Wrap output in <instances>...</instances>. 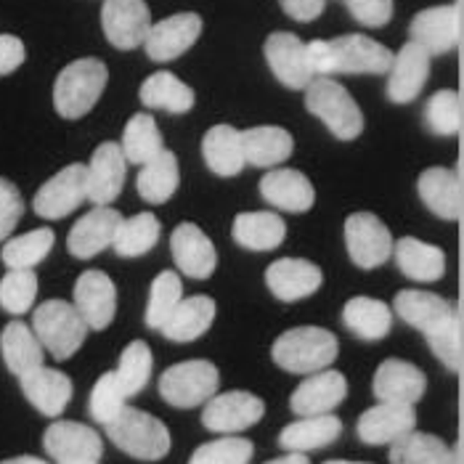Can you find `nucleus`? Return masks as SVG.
<instances>
[{"instance_id": "1", "label": "nucleus", "mask_w": 464, "mask_h": 464, "mask_svg": "<svg viewBox=\"0 0 464 464\" xmlns=\"http://www.w3.org/2000/svg\"><path fill=\"white\" fill-rule=\"evenodd\" d=\"M395 314L414 329H420L430 343V351L443 361L446 369L457 372L462 361V334L457 308L440 295L403 289L393 300Z\"/></svg>"}, {"instance_id": "2", "label": "nucleus", "mask_w": 464, "mask_h": 464, "mask_svg": "<svg viewBox=\"0 0 464 464\" xmlns=\"http://www.w3.org/2000/svg\"><path fill=\"white\" fill-rule=\"evenodd\" d=\"M311 67L326 74H385L393 70V51L366 35H343L308 43Z\"/></svg>"}, {"instance_id": "3", "label": "nucleus", "mask_w": 464, "mask_h": 464, "mask_svg": "<svg viewBox=\"0 0 464 464\" xmlns=\"http://www.w3.org/2000/svg\"><path fill=\"white\" fill-rule=\"evenodd\" d=\"M109 72L102 59H77L59 72L53 82V107L64 120H80L107 88Z\"/></svg>"}, {"instance_id": "4", "label": "nucleus", "mask_w": 464, "mask_h": 464, "mask_svg": "<svg viewBox=\"0 0 464 464\" xmlns=\"http://www.w3.org/2000/svg\"><path fill=\"white\" fill-rule=\"evenodd\" d=\"M337 337L322 329V326H297V329H289L285 332L271 353L274 361L292 374H314V372H324L326 366L334 363L337 358Z\"/></svg>"}, {"instance_id": "5", "label": "nucleus", "mask_w": 464, "mask_h": 464, "mask_svg": "<svg viewBox=\"0 0 464 464\" xmlns=\"http://www.w3.org/2000/svg\"><path fill=\"white\" fill-rule=\"evenodd\" d=\"M104 428H107L109 440L120 451L143 462H157L168 457L170 451V432L162 425V420L146 414L141 409L125 406Z\"/></svg>"}, {"instance_id": "6", "label": "nucleus", "mask_w": 464, "mask_h": 464, "mask_svg": "<svg viewBox=\"0 0 464 464\" xmlns=\"http://www.w3.org/2000/svg\"><path fill=\"white\" fill-rule=\"evenodd\" d=\"M305 109L316 114L340 141H353L363 130V114L353 96L332 77H316L305 88Z\"/></svg>"}, {"instance_id": "7", "label": "nucleus", "mask_w": 464, "mask_h": 464, "mask_svg": "<svg viewBox=\"0 0 464 464\" xmlns=\"http://www.w3.org/2000/svg\"><path fill=\"white\" fill-rule=\"evenodd\" d=\"M33 329L43 348L56 361H67L80 351L88 334V324L74 308V303L67 300H45L40 303L33 314Z\"/></svg>"}, {"instance_id": "8", "label": "nucleus", "mask_w": 464, "mask_h": 464, "mask_svg": "<svg viewBox=\"0 0 464 464\" xmlns=\"http://www.w3.org/2000/svg\"><path fill=\"white\" fill-rule=\"evenodd\" d=\"M218 385H220V374L215 363L205 358H194V361H180L162 372L160 395L176 409H194L215 398Z\"/></svg>"}, {"instance_id": "9", "label": "nucleus", "mask_w": 464, "mask_h": 464, "mask_svg": "<svg viewBox=\"0 0 464 464\" xmlns=\"http://www.w3.org/2000/svg\"><path fill=\"white\" fill-rule=\"evenodd\" d=\"M345 247L358 268L372 271L393 255V237L377 215L353 213L345 220Z\"/></svg>"}, {"instance_id": "10", "label": "nucleus", "mask_w": 464, "mask_h": 464, "mask_svg": "<svg viewBox=\"0 0 464 464\" xmlns=\"http://www.w3.org/2000/svg\"><path fill=\"white\" fill-rule=\"evenodd\" d=\"M82 199H88V168L74 162L37 188L33 208L40 218L59 220L74 213L82 205Z\"/></svg>"}, {"instance_id": "11", "label": "nucleus", "mask_w": 464, "mask_h": 464, "mask_svg": "<svg viewBox=\"0 0 464 464\" xmlns=\"http://www.w3.org/2000/svg\"><path fill=\"white\" fill-rule=\"evenodd\" d=\"M263 53L276 80L292 91L308 88L316 80V72L311 67V56H308V43H303L292 33H271L266 37Z\"/></svg>"}, {"instance_id": "12", "label": "nucleus", "mask_w": 464, "mask_h": 464, "mask_svg": "<svg viewBox=\"0 0 464 464\" xmlns=\"http://www.w3.org/2000/svg\"><path fill=\"white\" fill-rule=\"evenodd\" d=\"M102 27L109 43L120 51H133L143 45L151 30L146 0H104Z\"/></svg>"}, {"instance_id": "13", "label": "nucleus", "mask_w": 464, "mask_h": 464, "mask_svg": "<svg viewBox=\"0 0 464 464\" xmlns=\"http://www.w3.org/2000/svg\"><path fill=\"white\" fill-rule=\"evenodd\" d=\"M266 406L257 395L247 391H231V393L215 395L205 403L202 411V425L213 432L223 435H237L242 430L252 428L263 420Z\"/></svg>"}, {"instance_id": "14", "label": "nucleus", "mask_w": 464, "mask_h": 464, "mask_svg": "<svg viewBox=\"0 0 464 464\" xmlns=\"http://www.w3.org/2000/svg\"><path fill=\"white\" fill-rule=\"evenodd\" d=\"M43 446L45 451L59 464L72 462H99L104 454V440L102 435L88 425L80 422H53L43 432Z\"/></svg>"}, {"instance_id": "15", "label": "nucleus", "mask_w": 464, "mask_h": 464, "mask_svg": "<svg viewBox=\"0 0 464 464\" xmlns=\"http://www.w3.org/2000/svg\"><path fill=\"white\" fill-rule=\"evenodd\" d=\"M417 425L411 403H377L358 417L356 432L366 446H393Z\"/></svg>"}, {"instance_id": "16", "label": "nucleus", "mask_w": 464, "mask_h": 464, "mask_svg": "<svg viewBox=\"0 0 464 464\" xmlns=\"http://www.w3.org/2000/svg\"><path fill=\"white\" fill-rule=\"evenodd\" d=\"M199 35H202L199 14H176L151 24L143 48L151 62H173L180 53H186Z\"/></svg>"}, {"instance_id": "17", "label": "nucleus", "mask_w": 464, "mask_h": 464, "mask_svg": "<svg viewBox=\"0 0 464 464\" xmlns=\"http://www.w3.org/2000/svg\"><path fill=\"white\" fill-rule=\"evenodd\" d=\"M74 308L91 329H107L117 311V286L99 268L80 274L74 282Z\"/></svg>"}, {"instance_id": "18", "label": "nucleus", "mask_w": 464, "mask_h": 464, "mask_svg": "<svg viewBox=\"0 0 464 464\" xmlns=\"http://www.w3.org/2000/svg\"><path fill=\"white\" fill-rule=\"evenodd\" d=\"M409 35L414 43L425 45L430 56L454 51L459 43V5L451 3L420 11L409 24Z\"/></svg>"}, {"instance_id": "19", "label": "nucleus", "mask_w": 464, "mask_h": 464, "mask_svg": "<svg viewBox=\"0 0 464 464\" xmlns=\"http://www.w3.org/2000/svg\"><path fill=\"white\" fill-rule=\"evenodd\" d=\"M125 151L122 146L114 141L102 143L88 165V199L96 208H107L109 202H114L125 186Z\"/></svg>"}, {"instance_id": "20", "label": "nucleus", "mask_w": 464, "mask_h": 464, "mask_svg": "<svg viewBox=\"0 0 464 464\" xmlns=\"http://www.w3.org/2000/svg\"><path fill=\"white\" fill-rule=\"evenodd\" d=\"M122 215L111 208H93L91 213H85L70 231V239H67V247L74 257L80 260H91L96 257L99 252H104L107 247L114 245L117 239V231L122 226Z\"/></svg>"}, {"instance_id": "21", "label": "nucleus", "mask_w": 464, "mask_h": 464, "mask_svg": "<svg viewBox=\"0 0 464 464\" xmlns=\"http://www.w3.org/2000/svg\"><path fill=\"white\" fill-rule=\"evenodd\" d=\"M428 388V377L409 361L388 358L377 366L372 391L382 403H417Z\"/></svg>"}, {"instance_id": "22", "label": "nucleus", "mask_w": 464, "mask_h": 464, "mask_svg": "<svg viewBox=\"0 0 464 464\" xmlns=\"http://www.w3.org/2000/svg\"><path fill=\"white\" fill-rule=\"evenodd\" d=\"M345 395H348V380L340 372L326 369L300 382L289 398V406L300 417H322L337 409L345 401Z\"/></svg>"}, {"instance_id": "23", "label": "nucleus", "mask_w": 464, "mask_h": 464, "mask_svg": "<svg viewBox=\"0 0 464 464\" xmlns=\"http://www.w3.org/2000/svg\"><path fill=\"white\" fill-rule=\"evenodd\" d=\"M324 282L322 268L311 260L300 257H282L268 266L266 285L282 303H295L303 297H311Z\"/></svg>"}, {"instance_id": "24", "label": "nucleus", "mask_w": 464, "mask_h": 464, "mask_svg": "<svg viewBox=\"0 0 464 464\" xmlns=\"http://www.w3.org/2000/svg\"><path fill=\"white\" fill-rule=\"evenodd\" d=\"M430 77V53L420 43H406L393 62L391 80H388V99L393 104H409L414 102Z\"/></svg>"}, {"instance_id": "25", "label": "nucleus", "mask_w": 464, "mask_h": 464, "mask_svg": "<svg viewBox=\"0 0 464 464\" xmlns=\"http://www.w3.org/2000/svg\"><path fill=\"white\" fill-rule=\"evenodd\" d=\"M170 250H173L180 274H186L191 279L213 276L215 266H218V252L199 226H194V223L176 226V231L170 237Z\"/></svg>"}, {"instance_id": "26", "label": "nucleus", "mask_w": 464, "mask_h": 464, "mask_svg": "<svg viewBox=\"0 0 464 464\" xmlns=\"http://www.w3.org/2000/svg\"><path fill=\"white\" fill-rule=\"evenodd\" d=\"M260 194L268 205L285 213H305L316 202L314 183L300 170H271L260 179Z\"/></svg>"}, {"instance_id": "27", "label": "nucleus", "mask_w": 464, "mask_h": 464, "mask_svg": "<svg viewBox=\"0 0 464 464\" xmlns=\"http://www.w3.org/2000/svg\"><path fill=\"white\" fill-rule=\"evenodd\" d=\"M22 380V391L27 395V401L35 406L40 414L45 417H59L72 398V380L59 372V369H48V366H37L30 374L19 377Z\"/></svg>"}, {"instance_id": "28", "label": "nucleus", "mask_w": 464, "mask_h": 464, "mask_svg": "<svg viewBox=\"0 0 464 464\" xmlns=\"http://www.w3.org/2000/svg\"><path fill=\"white\" fill-rule=\"evenodd\" d=\"M202 157L215 176H220V179L239 176L247 162L242 133L231 125H215L202 139Z\"/></svg>"}, {"instance_id": "29", "label": "nucleus", "mask_w": 464, "mask_h": 464, "mask_svg": "<svg viewBox=\"0 0 464 464\" xmlns=\"http://www.w3.org/2000/svg\"><path fill=\"white\" fill-rule=\"evenodd\" d=\"M0 353L11 374L24 377L33 369L43 366V343L37 340L35 329H30L24 322L5 324L0 332Z\"/></svg>"}, {"instance_id": "30", "label": "nucleus", "mask_w": 464, "mask_h": 464, "mask_svg": "<svg viewBox=\"0 0 464 464\" xmlns=\"http://www.w3.org/2000/svg\"><path fill=\"white\" fill-rule=\"evenodd\" d=\"M420 197L428 205L430 213L443 220H457L462 210V194H459V176L451 168H428L420 176Z\"/></svg>"}, {"instance_id": "31", "label": "nucleus", "mask_w": 464, "mask_h": 464, "mask_svg": "<svg viewBox=\"0 0 464 464\" xmlns=\"http://www.w3.org/2000/svg\"><path fill=\"white\" fill-rule=\"evenodd\" d=\"M215 322V300L208 295L183 297L168 324L160 329L170 343H191L202 337Z\"/></svg>"}, {"instance_id": "32", "label": "nucleus", "mask_w": 464, "mask_h": 464, "mask_svg": "<svg viewBox=\"0 0 464 464\" xmlns=\"http://www.w3.org/2000/svg\"><path fill=\"white\" fill-rule=\"evenodd\" d=\"M395 263L401 274H406L414 282H438L446 274V255L440 247L420 242L414 237L398 239L393 247Z\"/></svg>"}, {"instance_id": "33", "label": "nucleus", "mask_w": 464, "mask_h": 464, "mask_svg": "<svg viewBox=\"0 0 464 464\" xmlns=\"http://www.w3.org/2000/svg\"><path fill=\"white\" fill-rule=\"evenodd\" d=\"M234 242L252 252L276 250L286 239V223L276 213H242L234 220Z\"/></svg>"}, {"instance_id": "34", "label": "nucleus", "mask_w": 464, "mask_h": 464, "mask_svg": "<svg viewBox=\"0 0 464 464\" xmlns=\"http://www.w3.org/2000/svg\"><path fill=\"white\" fill-rule=\"evenodd\" d=\"M245 160L255 168H276L292 157L295 141L285 128L276 125H257L242 133Z\"/></svg>"}, {"instance_id": "35", "label": "nucleus", "mask_w": 464, "mask_h": 464, "mask_svg": "<svg viewBox=\"0 0 464 464\" xmlns=\"http://www.w3.org/2000/svg\"><path fill=\"white\" fill-rule=\"evenodd\" d=\"M139 96H141L143 107L165 109L170 114H186L188 109L194 107V91L180 77H176L173 72L168 70L149 74L143 80Z\"/></svg>"}, {"instance_id": "36", "label": "nucleus", "mask_w": 464, "mask_h": 464, "mask_svg": "<svg viewBox=\"0 0 464 464\" xmlns=\"http://www.w3.org/2000/svg\"><path fill=\"white\" fill-rule=\"evenodd\" d=\"M343 324L366 343L382 340L391 326H393V314L382 300L374 297H351L343 308Z\"/></svg>"}, {"instance_id": "37", "label": "nucleus", "mask_w": 464, "mask_h": 464, "mask_svg": "<svg viewBox=\"0 0 464 464\" xmlns=\"http://www.w3.org/2000/svg\"><path fill=\"white\" fill-rule=\"evenodd\" d=\"M343 432V422L332 414L322 417H303L300 422H292L282 430L279 435V446L286 451H314L324 449L329 443H334Z\"/></svg>"}, {"instance_id": "38", "label": "nucleus", "mask_w": 464, "mask_h": 464, "mask_svg": "<svg viewBox=\"0 0 464 464\" xmlns=\"http://www.w3.org/2000/svg\"><path fill=\"white\" fill-rule=\"evenodd\" d=\"M179 180V157L165 149L151 162L143 165V170L139 173V180H136V188H139L143 202L162 205V202H168L176 194Z\"/></svg>"}, {"instance_id": "39", "label": "nucleus", "mask_w": 464, "mask_h": 464, "mask_svg": "<svg viewBox=\"0 0 464 464\" xmlns=\"http://www.w3.org/2000/svg\"><path fill=\"white\" fill-rule=\"evenodd\" d=\"M391 464H457V457L440 438L411 430L391 446Z\"/></svg>"}, {"instance_id": "40", "label": "nucleus", "mask_w": 464, "mask_h": 464, "mask_svg": "<svg viewBox=\"0 0 464 464\" xmlns=\"http://www.w3.org/2000/svg\"><path fill=\"white\" fill-rule=\"evenodd\" d=\"M122 151H125V160L130 165H146L151 162L160 151H165V141H162V133L154 122L151 114L139 111L128 120L125 130H122Z\"/></svg>"}, {"instance_id": "41", "label": "nucleus", "mask_w": 464, "mask_h": 464, "mask_svg": "<svg viewBox=\"0 0 464 464\" xmlns=\"http://www.w3.org/2000/svg\"><path fill=\"white\" fill-rule=\"evenodd\" d=\"M53 245H56V237L51 228H35V231L22 234L16 239H8L3 245L0 257L11 271H33L37 263H43L48 257Z\"/></svg>"}, {"instance_id": "42", "label": "nucleus", "mask_w": 464, "mask_h": 464, "mask_svg": "<svg viewBox=\"0 0 464 464\" xmlns=\"http://www.w3.org/2000/svg\"><path fill=\"white\" fill-rule=\"evenodd\" d=\"M160 234H162L160 220L151 213H139L122 220L111 247L120 257H139L160 242Z\"/></svg>"}, {"instance_id": "43", "label": "nucleus", "mask_w": 464, "mask_h": 464, "mask_svg": "<svg viewBox=\"0 0 464 464\" xmlns=\"http://www.w3.org/2000/svg\"><path fill=\"white\" fill-rule=\"evenodd\" d=\"M180 300H183V282L179 279V274L162 271L151 282L149 305H146V326L149 329H162L168 324V319L173 316V311L179 308Z\"/></svg>"}, {"instance_id": "44", "label": "nucleus", "mask_w": 464, "mask_h": 464, "mask_svg": "<svg viewBox=\"0 0 464 464\" xmlns=\"http://www.w3.org/2000/svg\"><path fill=\"white\" fill-rule=\"evenodd\" d=\"M151 366H154V358H151V351H149V345H146L143 340L130 343V345L122 351L114 374H117V382H120L125 398L139 395L143 388H146V382H149V377H151Z\"/></svg>"}, {"instance_id": "45", "label": "nucleus", "mask_w": 464, "mask_h": 464, "mask_svg": "<svg viewBox=\"0 0 464 464\" xmlns=\"http://www.w3.org/2000/svg\"><path fill=\"white\" fill-rule=\"evenodd\" d=\"M37 276L33 271H8L0 279V308L11 316H22L35 305Z\"/></svg>"}, {"instance_id": "46", "label": "nucleus", "mask_w": 464, "mask_h": 464, "mask_svg": "<svg viewBox=\"0 0 464 464\" xmlns=\"http://www.w3.org/2000/svg\"><path fill=\"white\" fill-rule=\"evenodd\" d=\"M425 125L435 136H457L462 128V111L457 91H438L428 99L425 107Z\"/></svg>"}, {"instance_id": "47", "label": "nucleus", "mask_w": 464, "mask_h": 464, "mask_svg": "<svg viewBox=\"0 0 464 464\" xmlns=\"http://www.w3.org/2000/svg\"><path fill=\"white\" fill-rule=\"evenodd\" d=\"M255 446L247 438H220L213 443H202L188 464H250Z\"/></svg>"}, {"instance_id": "48", "label": "nucleus", "mask_w": 464, "mask_h": 464, "mask_svg": "<svg viewBox=\"0 0 464 464\" xmlns=\"http://www.w3.org/2000/svg\"><path fill=\"white\" fill-rule=\"evenodd\" d=\"M88 409H91V417L99 422V425H109L122 409H125V393L117 382V374L107 372L96 380L93 391H91V401H88Z\"/></svg>"}, {"instance_id": "49", "label": "nucleus", "mask_w": 464, "mask_h": 464, "mask_svg": "<svg viewBox=\"0 0 464 464\" xmlns=\"http://www.w3.org/2000/svg\"><path fill=\"white\" fill-rule=\"evenodd\" d=\"M22 215H24V199L19 188L8 179H0V242L8 239V234H14Z\"/></svg>"}, {"instance_id": "50", "label": "nucleus", "mask_w": 464, "mask_h": 464, "mask_svg": "<svg viewBox=\"0 0 464 464\" xmlns=\"http://www.w3.org/2000/svg\"><path fill=\"white\" fill-rule=\"evenodd\" d=\"M351 16L363 27H385L393 19V0H343Z\"/></svg>"}, {"instance_id": "51", "label": "nucleus", "mask_w": 464, "mask_h": 464, "mask_svg": "<svg viewBox=\"0 0 464 464\" xmlns=\"http://www.w3.org/2000/svg\"><path fill=\"white\" fill-rule=\"evenodd\" d=\"M24 43L16 35H0V74H11L24 64Z\"/></svg>"}, {"instance_id": "52", "label": "nucleus", "mask_w": 464, "mask_h": 464, "mask_svg": "<svg viewBox=\"0 0 464 464\" xmlns=\"http://www.w3.org/2000/svg\"><path fill=\"white\" fill-rule=\"evenodd\" d=\"M279 3H282L285 14H289L297 22H314L326 8V0H279Z\"/></svg>"}, {"instance_id": "53", "label": "nucleus", "mask_w": 464, "mask_h": 464, "mask_svg": "<svg viewBox=\"0 0 464 464\" xmlns=\"http://www.w3.org/2000/svg\"><path fill=\"white\" fill-rule=\"evenodd\" d=\"M266 464H311V462H308V457H305V454H300V451H289V457L271 459V462H266Z\"/></svg>"}, {"instance_id": "54", "label": "nucleus", "mask_w": 464, "mask_h": 464, "mask_svg": "<svg viewBox=\"0 0 464 464\" xmlns=\"http://www.w3.org/2000/svg\"><path fill=\"white\" fill-rule=\"evenodd\" d=\"M0 464H45L43 459H37V457H14V459H5V462Z\"/></svg>"}, {"instance_id": "55", "label": "nucleus", "mask_w": 464, "mask_h": 464, "mask_svg": "<svg viewBox=\"0 0 464 464\" xmlns=\"http://www.w3.org/2000/svg\"><path fill=\"white\" fill-rule=\"evenodd\" d=\"M324 464H369V462H343V459H332V462H324Z\"/></svg>"}, {"instance_id": "56", "label": "nucleus", "mask_w": 464, "mask_h": 464, "mask_svg": "<svg viewBox=\"0 0 464 464\" xmlns=\"http://www.w3.org/2000/svg\"><path fill=\"white\" fill-rule=\"evenodd\" d=\"M72 464H99V462H72Z\"/></svg>"}]
</instances>
